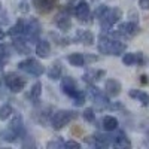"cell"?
I'll list each match as a JSON object with an SVG mask.
<instances>
[{
	"label": "cell",
	"instance_id": "7a4b0ae2",
	"mask_svg": "<svg viewBox=\"0 0 149 149\" xmlns=\"http://www.w3.org/2000/svg\"><path fill=\"white\" fill-rule=\"evenodd\" d=\"M95 17L100 19L102 27L104 30H109L113 24H116L119 21V18L122 17V12L118 8H107L106 5H102V6L97 8Z\"/></svg>",
	"mask_w": 149,
	"mask_h": 149
},
{
	"label": "cell",
	"instance_id": "277c9868",
	"mask_svg": "<svg viewBox=\"0 0 149 149\" xmlns=\"http://www.w3.org/2000/svg\"><path fill=\"white\" fill-rule=\"evenodd\" d=\"M40 24L36 18H30V19H24V30H22V34L19 36L21 39L27 40L29 43H33L36 40H39V34H40Z\"/></svg>",
	"mask_w": 149,
	"mask_h": 149
},
{
	"label": "cell",
	"instance_id": "7402d4cb",
	"mask_svg": "<svg viewBox=\"0 0 149 149\" xmlns=\"http://www.w3.org/2000/svg\"><path fill=\"white\" fill-rule=\"evenodd\" d=\"M130 97L139 100L143 106H148L149 104V95L145 93V91H140V90H131L130 91Z\"/></svg>",
	"mask_w": 149,
	"mask_h": 149
},
{
	"label": "cell",
	"instance_id": "603a6c76",
	"mask_svg": "<svg viewBox=\"0 0 149 149\" xmlns=\"http://www.w3.org/2000/svg\"><path fill=\"white\" fill-rule=\"evenodd\" d=\"M103 128H104L106 131H113V130H116V128H118V119H116L115 116H110V115L104 116V118H103Z\"/></svg>",
	"mask_w": 149,
	"mask_h": 149
},
{
	"label": "cell",
	"instance_id": "2e32d148",
	"mask_svg": "<svg viewBox=\"0 0 149 149\" xmlns=\"http://www.w3.org/2000/svg\"><path fill=\"white\" fill-rule=\"evenodd\" d=\"M104 90H106V93L109 95L116 97L121 93V84L116 79H107L106 81V85H104Z\"/></svg>",
	"mask_w": 149,
	"mask_h": 149
},
{
	"label": "cell",
	"instance_id": "7c38bea8",
	"mask_svg": "<svg viewBox=\"0 0 149 149\" xmlns=\"http://www.w3.org/2000/svg\"><path fill=\"white\" fill-rule=\"evenodd\" d=\"M139 26L137 22H133V21H128V22H124L118 27V36H125V37H133L134 34L139 33Z\"/></svg>",
	"mask_w": 149,
	"mask_h": 149
},
{
	"label": "cell",
	"instance_id": "52a82bcc",
	"mask_svg": "<svg viewBox=\"0 0 149 149\" xmlns=\"http://www.w3.org/2000/svg\"><path fill=\"white\" fill-rule=\"evenodd\" d=\"M5 85L9 88V91L19 93V91L24 90V86H26V79L18 76L14 72H9V73L5 74Z\"/></svg>",
	"mask_w": 149,
	"mask_h": 149
},
{
	"label": "cell",
	"instance_id": "ac0fdd59",
	"mask_svg": "<svg viewBox=\"0 0 149 149\" xmlns=\"http://www.w3.org/2000/svg\"><path fill=\"white\" fill-rule=\"evenodd\" d=\"M76 40L84 45H93L94 43V34L88 30H79L76 34Z\"/></svg>",
	"mask_w": 149,
	"mask_h": 149
},
{
	"label": "cell",
	"instance_id": "4fadbf2b",
	"mask_svg": "<svg viewBox=\"0 0 149 149\" xmlns=\"http://www.w3.org/2000/svg\"><path fill=\"white\" fill-rule=\"evenodd\" d=\"M97 60H98L97 57H85L84 54H79V52H73L67 57V61L74 67H82L85 66L86 61H97Z\"/></svg>",
	"mask_w": 149,
	"mask_h": 149
},
{
	"label": "cell",
	"instance_id": "6da1fadb",
	"mask_svg": "<svg viewBox=\"0 0 149 149\" xmlns=\"http://www.w3.org/2000/svg\"><path fill=\"white\" fill-rule=\"evenodd\" d=\"M106 33L100 34V42H98V51L106 55H121L125 52V43L119 42L118 39H113L109 30H104Z\"/></svg>",
	"mask_w": 149,
	"mask_h": 149
},
{
	"label": "cell",
	"instance_id": "f546056e",
	"mask_svg": "<svg viewBox=\"0 0 149 149\" xmlns=\"http://www.w3.org/2000/svg\"><path fill=\"white\" fill-rule=\"evenodd\" d=\"M139 6L142 8V9H149V0H139Z\"/></svg>",
	"mask_w": 149,
	"mask_h": 149
},
{
	"label": "cell",
	"instance_id": "8fae6325",
	"mask_svg": "<svg viewBox=\"0 0 149 149\" xmlns=\"http://www.w3.org/2000/svg\"><path fill=\"white\" fill-rule=\"evenodd\" d=\"M61 90H63V93L72 98H74L81 91L78 90V85L76 82H74V79H72L70 76H66L63 78V81H61Z\"/></svg>",
	"mask_w": 149,
	"mask_h": 149
},
{
	"label": "cell",
	"instance_id": "30bf717a",
	"mask_svg": "<svg viewBox=\"0 0 149 149\" xmlns=\"http://www.w3.org/2000/svg\"><path fill=\"white\" fill-rule=\"evenodd\" d=\"M55 26L61 30V31H69L72 27V19H70V10L69 9H63L60 14L55 17Z\"/></svg>",
	"mask_w": 149,
	"mask_h": 149
},
{
	"label": "cell",
	"instance_id": "4316f807",
	"mask_svg": "<svg viewBox=\"0 0 149 149\" xmlns=\"http://www.w3.org/2000/svg\"><path fill=\"white\" fill-rule=\"evenodd\" d=\"M8 61V51H6V48L2 45L0 46V70H2L3 64Z\"/></svg>",
	"mask_w": 149,
	"mask_h": 149
},
{
	"label": "cell",
	"instance_id": "d4e9b609",
	"mask_svg": "<svg viewBox=\"0 0 149 149\" xmlns=\"http://www.w3.org/2000/svg\"><path fill=\"white\" fill-rule=\"evenodd\" d=\"M12 113H14V110H12L10 104H3L2 107H0V119L2 121H6Z\"/></svg>",
	"mask_w": 149,
	"mask_h": 149
},
{
	"label": "cell",
	"instance_id": "d6a6232c",
	"mask_svg": "<svg viewBox=\"0 0 149 149\" xmlns=\"http://www.w3.org/2000/svg\"><path fill=\"white\" fill-rule=\"evenodd\" d=\"M3 37H5V33H3V30H0V40H2Z\"/></svg>",
	"mask_w": 149,
	"mask_h": 149
},
{
	"label": "cell",
	"instance_id": "3957f363",
	"mask_svg": "<svg viewBox=\"0 0 149 149\" xmlns=\"http://www.w3.org/2000/svg\"><path fill=\"white\" fill-rule=\"evenodd\" d=\"M24 134V125H22V116L21 115H15L12 118V121L9 122L8 128L3 131V140L6 142H15L18 140L21 136Z\"/></svg>",
	"mask_w": 149,
	"mask_h": 149
},
{
	"label": "cell",
	"instance_id": "8992f818",
	"mask_svg": "<svg viewBox=\"0 0 149 149\" xmlns=\"http://www.w3.org/2000/svg\"><path fill=\"white\" fill-rule=\"evenodd\" d=\"M18 69L31 74V76H40V74L45 72L43 66L34 58H27V60L21 61V63H18Z\"/></svg>",
	"mask_w": 149,
	"mask_h": 149
},
{
	"label": "cell",
	"instance_id": "484cf974",
	"mask_svg": "<svg viewBox=\"0 0 149 149\" xmlns=\"http://www.w3.org/2000/svg\"><path fill=\"white\" fill-rule=\"evenodd\" d=\"M82 116H84V119H85L86 122H93L94 118H95V113H94L93 109H85L84 113H82Z\"/></svg>",
	"mask_w": 149,
	"mask_h": 149
},
{
	"label": "cell",
	"instance_id": "4dcf8cb0",
	"mask_svg": "<svg viewBox=\"0 0 149 149\" xmlns=\"http://www.w3.org/2000/svg\"><path fill=\"white\" fill-rule=\"evenodd\" d=\"M67 146H70V148H78V149L81 148V145H79L78 142H73V140H69V142H66V148H67Z\"/></svg>",
	"mask_w": 149,
	"mask_h": 149
},
{
	"label": "cell",
	"instance_id": "9a60e30c",
	"mask_svg": "<svg viewBox=\"0 0 149 149\" xmlns=\"http://www.w3.org/2000/svg\"><path fill=\"white\" fill-rule=\"evenodd\" d=\"M122 63L125 66H134V64H145V57L142 52H128V54H124L122 57Z\"/></svg>",
	"mask_w": 149,
	"mask_h": 149
},
{
	"label": "cell",
	"instance_id": "ba28073f",
	"mask_svg": "<svg viewBox=\"0 0 149 149\" xmlns=\"http://www.w3.org/2000/svg\"><path fill=\"white\" fill-rule=\"evenodd\" d=\"M88 94L91 97V100L94 102V104L97 107H100V109H106L110 106V102H109V98L102 93V90H98L97 86H93L90 84V88H88Z\"/></svg>",
	"mask_w": 149,
	"mask_h": 149
},
{
	"label": "cell",
	"instance_id": "9c48e42d",
	"mask_svg": "<svg viewBox=\"0 0 149 149\" xmlns=\"http://www.w3.org/2000/svg\"><path fill=\"white\" fill-rule=\"evenodd\" d=\"M74 15L81 22H90L91 21V10H90V5L81 0V2L74 6Z\"/></svg>",
	"mask_w": 149,
	"mask_h": 149
},
{
	"label": "cell",
	"instance_id": "5bb4252c",
	"mask_svg": "<svg viewBox=\"0 0 149 149\" xmlns=\"http://www.w3.org/2000/svg\"><path fill=\"white\" fill-rule=\"evenodd\" d=\"M58 3V0H33V6L40 14H48L51 12Z\"/></svg>",
	"mask_w": 149,
	"mask_h": 149
},
{
	"label": "cell",
	"instance_id": "44dd1931",
	"mask_svg": "<svg viewBox=\"0 0 149 149\" xmlns=\"http://www.w3.org/2000/svg\"><path fill=\"white\" fill-rule=\"evenodd\" d=\"M40 95H42V84H40V82H36V84L31 86L29 97H30V100L36 104L37 102L40 100Z\"/></svg>",
	"mask_w": 149,
	"mask_h": 149
},
{
	"label": "cell",
	"instance_id": "f1b7e54d",
	"mask_svg": "<svg viewBox=\"0 0 149 149\" xmlns=\"http://www.w3.org/2000/svg\"><path fill=\"white\" fill-rule=\"evenodd\" d=\"M46 146H48V148H66V142H63L61 139H58V140H55V142H49Z\"/></svg>",
	"mask_w": 149,
	"mask_h": 149
},
{
	"label": "cell",
	"instance_id": "cb8c5ba5",
	"mask_svg": "<svg viewBox=\"0 0 149 149\" xmlns=\"http://www.w3.org/2000/svg\"><path fill=\"white\" fill-rule=\"evenodd\" d=\"M61 64H60V61H55V63L52 64V67H51V70L48 72V76L51 78V79H58L60 76H61Z\"/></svg>",
	"mask_w": 149,
	"mask_h": 149
},
{
	"label": "cell",
	"instance_id": "ffe728a7",
	"mask_svg": "<svg viewBox=\"0 0 149 149\" xmlns=\"http://www.w3.org/2000/svg\"><path fill=\"white\" fill-rule=\"evenodd\" d=\"M104 73H106L104 70H88L82 78H84V81H85L86 84H93L94 81H98V79H100Z\"/></svg>",
	"mask_w": 149,
	"mask_h": 149
},
{
	"label": "cell",
	"instance_id": "836d02e7",
	"mask_svg": "<svg viewBox=\"0 0 149 149\" xmlns=\"http://www.w3.org/2000/svg\"><path fill=\"white\" fill-rule=\"evenodd\" d=\"M0 9H2V3H0Z\"/></svg>",
	"mask_w": 149,
	"mask_h": 149
},
{
	"label": "cell",
	"instance_id": "5b68a950",
	"mask_svg": "<svg viewBox=\"0 0 149 149\" xmlns=\"http://www.w3.org/2000/svg\"><path fill=\"white\" fill-rule=\"evenodd\" d=\"M74 118H78V113L73 110H57L51 116V125L54 130H61L69 122H72Z\"/></svg>",
	"mask_w": 149,
	"mask_h": 149
},
{
	"label": "cell",
	"instance_id": "d6986e66",
	"mask_svg": "<svg viewBox=\"0 0 149 149\" xmlns=\"http://www.w3.org/2000/svg\"><path fill=\"white\" fill-rule=\"evenodd\" d=\"M113 146H116V148H130L131 146L130 140L127 139L124 131H118V134L113 136Z\"/></svg>",
	"mask_w": 149,
	"mask_h": 149
},
{
	"label": "cell",
	"instance_id": "1f68e13d",
	"mask_svg": "<svg viewBox=\"0 0 149 149\" xmlns=\"http://www.w3.org/2000/svg\"><path fill=\"white\" fill-rule=\"evenodd\" d=\"M140 78H142V82H143V84H146V82H148V79H146L145 74H143V76H140Z\"/></svg>",
	"mask_w": 149,
	"mask_h": 149
},
{
	"label": "cell",
	"instance_id": "e0dca14e",
	"mask_svg": "<svg viewBox=\"0 0 149 149\" xmlns=\"http://www.w3.org/2000/svg\"><path fill=\"white\" fill-rule=\"evenodd\" d=\"M36 54L40 58H46L49 54H51V45H49V42L48 40H37Z\"/></svg>",
	"mask_w": 149,
	"mask_h": 149
},
{
	"label": "cell",
	"instance_id": "83f0119b",
	"mask_svg": "<svg viewBox=\"0 0 149 149\" xmlns=\"http://www.w3.org/2000/svg\"><path fill=\"white\" fill-rule=\"evenodd\" d=\"M73 100H74V102H73V103H74V106H82V104L85 103V93H82V91H81L76 97L73 98Z\"/></svg>",
	"mask_w": 149,
	"mask_h": 149
}]
</instances>
